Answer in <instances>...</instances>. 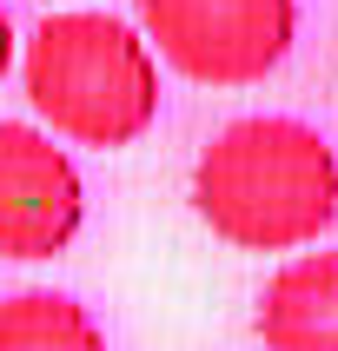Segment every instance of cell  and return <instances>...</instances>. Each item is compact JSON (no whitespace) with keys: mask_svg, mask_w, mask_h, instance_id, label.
<instances>
[{"mask_svg":"<svg viewBox=\"0 0 338 351\" xmlns=\"http://www.w3.org/2000/svg\"><path fill=\"white\" fill-rule=\"evenodd\" d=\"M193 213L232 252H298L338 226V153L292 113H245L193 159Z\"/></svg>","mask_w":338,"mask_h":351,"instance_id":"cell-1","label":"cell"},{"mask_svg":"<svg viewBox=\"0 0 338 351\" xmlns=\"http://www.w3.org/2000/svg\"><path fill=\"white\" fill-rule=\"evenodd\" d=\"M20 80L40 126L93 153H119L159 119V53L133 20L99 7H60L27 34Z\"/></svg>","mask_w":338,"mask_h":351,"instance_id":"cell-2","label":"cell"},{"mask_svg":"<svg viewBox=\"0 0 338 351\" xmlns=\"http://www.w3.org/2000/svg\"><path fill=\"white\" fill-rule=\"evenodd\" d=\"M139 34L199 86H258L298 40V0H139Z\"/></svg>","mask_w":338,"mask_h":351,"instance_id":"cell-3","label":"cell"},{"mask_svg":"<svg viewBox=\"0 0 338 351\" xmlns=\"http://www.w3.org/2000/svg\"><path fill=\"white\" fill-rule=\"evenodd\" d=\"M80 219H86V186L60 133L0 119V258L67 252Z\"/></svg>","mask_w":338,"mask_h":351,"instance_id":"cell-4","label":"cell"},{"mask_svg":"<svg viewBox=\"0 0 338 351\" xmlns=\"http://www.w3.org/2000/svg\"><path fill=\"white\" fill-rule=\"evenodd\" d=\"M252 332L265 351H338V252L285 258L258 292Z\"/></svg>","mask_w":338,"mask_h":351,"instance_id":"cell-5","label":"cell"},{"mask_svg":"<svg viewBox=\"0 0 338 351\" xmlns=\"http://www.w3.org/2000/svg\"><path fill=\"white\" fill-rule=\"evenodd\" d=\"M0 351H106V332L80 298L34 285L0 298Z\"/></svg>","mask_w":338,"mask_h":351,"instance_id":"cell-6","label":"cell"},{"mask_svg":"<svg viewBox=\"0 0 338 351\" xmlns=\"http://www.w3.org/2000/svg\"><path fill=\"white\" fill-rule=\"evenodd\" d=\"M14 60H20V34H14V14L0 7V86H7V73H14Z\"/></svg>","mask_w":338,"mask_h":351,"instance_id":"cell-7","label":"cell"},{"mask_svg":"<svg viewBox=\"0 0 338 351\" xmlns=\"http://www.w3.org/2000/svg\"><path fill=\"white\" fill-rule=\"evenodd\" d=\"M60 7H80V0H60Z\"/></svg>","mask_w":338,"mask_h":351,"instance_id":"cell-8","label":"cell"}]
</instances>
